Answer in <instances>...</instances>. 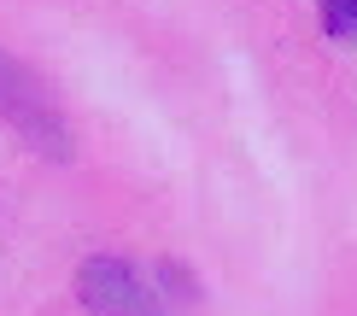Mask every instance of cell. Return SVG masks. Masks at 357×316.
<instances>
[{
	"mask_svg": "<svg viewBox=\"0 0 357 316\" xmlns=\"http://www.w3.org/2000/svg\"><path fill=\"white\" fill-rule=\"evenodd\" d=\"M0 117L12 129H24L36 146H47L53 158H70V129L59 117V105L47 100V88L29 77L12 53H0Z\"/></svg>",
	"mask_w": 357,
	"mask_h": 316,
	"instance_id": "1",
	"label": "cell"
},
{
	"mask_svg": "<svg viewBox=\"0 0 357 316\" xmlns=\"http://www.w3.org/2000/svg\"><path fill=\"white\" fill-rule=\"evenodd\" d=\"M77 299L94 316H165V299L153 293V281L123 258H88L77 269Z\"/></svg>",
	"mask_w": 357,
	"mask_h": 316,
	"instance_id": "2",
	"label": "cell"
},
{
	"mask_svg": "<svg viewBox=\"0 0 357 316\" xmlns=\"http://www.w3.org/2000/svg\"><path fill=\"white\" fill-rule=\"evenodd\" d=\"M351 12H357V0H322V24L334 36H351Z\"/></svg>",
	"mask_w": 357,
	"mask_h": 316,
	"instance_id": "3",
	"label": "cell"
}]
</instances>
